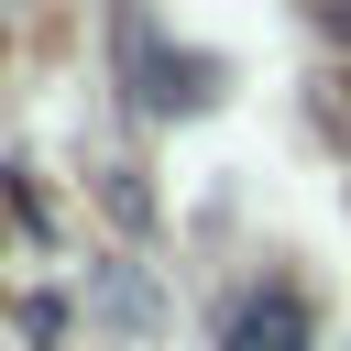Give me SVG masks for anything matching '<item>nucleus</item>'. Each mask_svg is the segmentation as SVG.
<instances>
[{"label": "nucleus", "mask_w": 351, "mask_h": 351, "mask_svg": "<svg viewBox=\"0 0 351 351\" xmlns=\"http://www.w3.org/2000/svg\"><path fill=\"white\" fill-rule=\"evenodd\" d=\"M230 351H307V296L296 285H252L230 307Z\"/></svg>", "instance_id": "f257e3e1"}, {"label": "nucleus", "mask_w": 351, "mask_h": 351, "mask_svg": "<svg viewBox=\"0 0 351 351\" xmlns=\"http://www.w3.org/2000/svg\"><path fill=\"white\" fill-rule=\"evenodd\" d=\"M329 22H351V0H329Z\"/></svg>", "instance_id": "f03ea898"}]
</instances>
